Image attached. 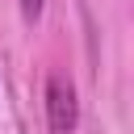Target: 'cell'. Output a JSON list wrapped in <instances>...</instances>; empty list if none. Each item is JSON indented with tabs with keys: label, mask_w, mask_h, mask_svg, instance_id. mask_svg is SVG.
<instances>
[{
	"label": "cell",
	"mask_w": 134,
	"mask_h": 134,
	"mask_svg": "<svg viewBox=\"0 0 134 134\" xmlns=\"http://www.w3.org/2000/svg\"><path fill=\"white\" fill-rule=\"evenodd\" d=\"M46 117H50V134H75L80 105H75V88L67 75L46 80Z\"/></svg>",
	"instance_id": "cell-1"
},
{
	"label": "cell",
	"mask_w": 134,
	"mask_h": 134,
	"mask_svg": "<svg viewBox=\"0 0 134 134\" xmlns=\"http://www.w3.org/2000/svg\"><path fill=\"white\" fill-rule=\"evenodd\" d=\"M21 13H25V21H38V13H42V0H21Z\"/></svg>",
	"instance_id": "cell-2"
}]
</instances>
